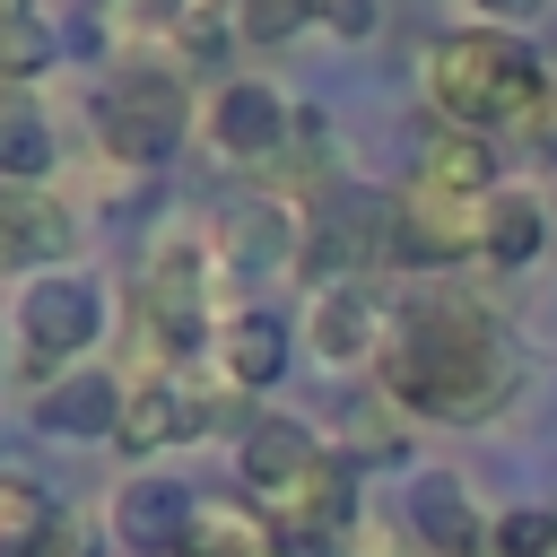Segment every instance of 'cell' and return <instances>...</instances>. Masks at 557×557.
I'll return each mask as SVG.
<instances>
[{"mask_svg":"<svg viewBox=\"0 0 557 557\" xmlns=\"http://www.w3.org/2000/svg\"><path fill=\"white\" fill-rule=\"evenodd\" d=\"M374 366H383V392L409 418H479L513 383V348H505L496 313H479L470 296H418V305H400Z\"/></svg>","mask_w":557,"mask_h":557,"instance_id":"1","label":"cell"},{"mask_svg":"<svg viewBox=\"0 0 557 557\" xmlns=\"http://www.w3.org/2000/svg\"><path fill=\"white\" fill-rule=\"evenodd\" d=\"M548 61L513 35V26H461L426 52V104L444 131H496V122H531L548 96Z\"/></svg>","mask_w":557,"mask_h":557,"instance_id":"2","label":"cell"},{"mask_svg":"<svg viewBox=\"0 0 557 557\" xmlns=\"http://www.w3.org/2000/svg\"><path fill=\"white\" fill-rule=\"evenodd\" d=\"M96 139H104L122 165H165V157L191 139L183 61H122V70L96 87Z\"/></svg>","mask_w":557,"mask_h":557,"instance_id":"3","label":"cell"},{"mask_svg":"<svg viewBox=\"0 0 557 557\" xmlns=\"http://www.w3.org/2000/svg\"><path fill=\"white\" fill-rule=\"evenodd\" d=\"M392 226H400V200H383L366 183H339L331 200H313L296 270L313 287H366L374 270H392Z\"/></svg>","mask_w":557,"mask_h":557,"instance_id":"4","label":"cell"},{"mask_svg":"<svg viewBox=\"0 0 557 557\" xmlns=\"http://www.w3.org/2000/svg\"><path fill=\"white\" fill-rule=\"evenodd\" d=\"M96 339H104V287H96V278L44 270V278L17 287V348H26V366H35L44 383L70 374V366H87Z\"/></svg>","mask_w":557,"mask_h":557,"instance_id":"5","label":"cell"},{"mask_svg":"<svg viewBox=\"0 0 557 557\" xmlns=\"http://www.w3.org/2000/svg\"><path fill=\"white\" fill-rule=\"evenodd\" d=\"M209 261L218 252L200 235H165L148 252V270H139V322H148V339L165 357H191V348L218 339V322H209Z\"/></svg>","mask_w":557,"mask_h":557,"instance_id":"6","label":"cell"},{"mask_svg":"<svg viewBox=\"0 0 557 557\" xmlns=\"http://www.w3.org/2000/svg\"><path fill=\"white\" fill-rule=\"evenodd\" d=\"M296 139V104L270 87V78H226L209 96V148L226 165H278Z\"/></svg>","mask_w":557,"mask_h":557,"instance_id":"7","label":"cell"},{"mask_svg":"<svg viewBox=\"0 0 557 557\" xmlns=\"http://www.w3.org/2000/svg\"><path fill=\"white\" fill-rule=\"evenodd\" d=\"M70 252H78V209L52 200L44 183H0V270L44 278V270H70Z\"/></svg>","mask_w":557,"mask_h":557,"instance_id":"8","label":"cell"},{"mask_svg":"<svg viewBox=\"0 0 557 557\" xmlns=\"http://www.w3.org/2000/svg\"><path fill=\"white\" fill-rule=\"evenodd\" d=\"M209 252H218L226 278H278V270H296L305 226H296L287 200H235V209L209 226Z\"/></svg>","mask_w":557,"mask_h":557,"instance_id":"9","label":"cell"},{"mask_svg":"<svg viewBox=\"0 0 557 557\" xmlns=\"http://www.w3.org/2000/svg\"><path fill=\"white\" fill-rule=\"evenodd\" d=\"M122 409H131V383H113L104 366H70V374H52L35 392V426L61 435V444H113Z\"/></svg>","mask_w":557,"mask_h":557,"instance_id":"10","label":"cell"},{"mask_svg":"<svg viewBox=\"0 0 557 557\" xmlns=\"http://www.w3.org/2000/svg\"><path fill=\"white\" fill-rule=\"evenodd\" d=\"M191 522H200V496H191L183 479H157V470H139V479L113 496V540H122L131 557H183Z\"/></svg>","mask_w":557,"mask_h":557,"instance_id":"11","label":"cell"},{"mask_svg":"<svg viewBox=\"0 0 557 557\" xmlns=\"http://www.w3.org/2000/svg\"><path fill=\"white\" fill-rule=\"evenodd\" d=\"M383 339H392V322H383L374 287H313V305H305V348H313L322 366H366V357H383Z\"/></svg>","mask_w":557,"mask_h":557,"instance_id":"12","label":"cell"},{"mask_svg":"<svg viewBox=\"0 0 557 557\" xmlns=\"http://www.w3.org/2000/svg\"><path fill=\"white\" fill-rule=\"evenodd\" d=\"M409 531H418L435 557H487V522H479L470 487L444 479V470H418V479H409Z\"/></svg>","mask_w":557,"mask_h":557,"instance_id":"13","label":"cell"},{"mask_svg":"<svg viewBox=\"0 0 557 557\" xmlns=\"http://www.w3.org/2000/svg\"><path fill=\"white\" fill-rule=\"evenodd\" d=\"M209 357H218V374H226L235 392H270V383L287 374V322H278V313H261V305H244V313H226V322H218Z\"/></svg>","mask_w":557,"mask_h":557,"instance_id":"14","label":"cell"},{"mask_svg":"<svg viewBox=\"0 0 557 557\" xmlns=\"http://www.w3.org/2000/svg\"><path fill=\"white\" fill-rule=\"evenodd\" d=\"M418 191H444V200H487V191H505V183H496V148H487L479 131H444V122H435V139L418 148Z\"/></svg>","mask_w":557,"mask_h":557,"instance_id":"15","label":"cell"},{"mask_svg":"<svg viewBox=\"0 0 557 557\" xmlns=\"http://www.w3.org/2000/svg\"><path fill=\"white\" fill-rule=\"evenodd\" d=\"M52 165H61L52 113L35 104V87H9L0 78V183H44Z\"/></svg>","mask_w":557,"mask_h":557,"instance_id":"16","label":"cell"},{"mask_svg":"<svg viewBox=\"0 0 557 557\" xmlns=\"http://www.w3.org/2000/svg\"><path fill=\"white\" fill-rule=\"evenodd\" d=\"M548 235H557V226H548V200H531V191H496L487 218H479V261H487V270H522V261H540Z\"/></svg>","mask_w":557,"mask_h":557,"instance_id":"17","label":"cell"},{"mask_svg":"<svg viewBox=\"0 0 557 557\" xmlns=\"http://www.w3.org/2000/svg\"><path fill=\"white\" fill-rule=\"evenodd\" d=\"M52 61H61V26L44 17V0H0V78L35 87Z\"/></svg>","mask_w":557,"mask_h":557,"instance_id":"18","label":"cell"},{"mask_svg":"<svg viewBox=\"0 0 557 557\" xmlns=\"http://www.w3.org/2000/svg\"><path fill=\"white\" fill-rule=\"evenodd\" d=\"M52 513H61V505L44 496V479L0 461V557H26V548L52 531Z\"/></svg>","mask_w":557,"mask_h":557,"instance_id":"19","label":"cell"},{"mask_svg":"<svg viewBox=\"0 0 557 557\" xmlns=\"http://www.w3.org/2000/svg\"><path fill=\"white\" fill-rule=\"evenodd\" d=\"M183 557H278V540H270V522H252V513H235V505H200Z\"/></svg>","mask_w":557,"mask_h":557,"instance_id":"20","label":"cell"},{"mask_svg":"<svg viewBox=\"0 0 557 557\" xmlns=\"http://www.w3.org/2000/svg\"><path fill=\"white\" fill-rule=\"evenodd\" d=\"M322 9L331 0H226V17H235L244 44H296L305 26H322Z\"/></svg>","mask_w":557,"mask_h":557,"instance_id":"21","label":"cell"},{"mask_svg":"<svg viewBox=\"0 0 557 557\" xmlns=\"http://www.w3.org/2000/svg\"><path fill=\"white\" fill-rule=\"evenodd\" d=\"M487 557H557V513L548 505H513L487 522Z\"/></svg>","mask_w":557,"mask_h":557,"instance_id":"22","label":"cell"},{"mask_svg":"<svg viewBox=\"0 0 557 557\" xmlns=\"http://www.w3.org/2000/svg\"><path fill=\"white\" fill-rule=\"evenodd\" d=\"M322 26H331L339 44H366V35L383 26V0H331V9H322Z\"/></svg>","mask_w":557,"mask_h":557,"instance_id":"23","label":"cell"},{"mask_svg":"<svg viewBox=\"0 0 557 557\" xmlns=\"http://www.w3.org/2000/svg\"><path fill=\"white\" fill-rule=\"evenodd\" d=\"M26 557H96V531H87L78 513H52V531H44Z\"/></svg>","mask_w":557,"mask_h":557,"instance_id":"24","label":"cell"},{"mask_svg":"<svg viewBox=\"0 0 557 557\" xmlns=\"http://www.w3.org/2000/svg\"><path fill=\"white\" fill-rule=\"evenodd\" d=\"M191 9H200V0H122V17H131V26H165V35H174Z\"/></svg>","mask_w":557,"mask_h":557,"instance_id":"25","label":"cell"},{"mask_svg":"<svg viewBox=\"0 0 557 557\" xmlns=\"http://www.w3.org/2000/svg\"><path fill=\"white\" fill-rule=\"evenodd\" d=\"M470 9H479L487 26H513V35H522V26H531V17L548 9V0H470Z\"/></svg>","mask_w":557,"mask_h":557,"instance_id":"26","label":"cell"},{"mask_svg":"<svg viewBox=\"0 0 557 557\" xmlns=\"http://www.w3.org/2000/svg\"><path fill=\"white\" fill-rule=\"evenodd\" d=\"M522 131H531V139H540V157L557 165V78H548V96H540V113H531Z\"/></svg>","mask_w":557,"mask_h":557,"instance_id":"27","label":"cell"},{"mask_svg":"<svg viewBox=\"0 0 557 557\" xmlns=\"http://www.w3.org/2000/svg\"><path fill=\"white\" fill-rule=\"evenodd\" d=\"M548 226H557V191H548Z\"/></svg>","mask_w":557,"mask_h":557,"instance_id":"28","label":"cell"}]
</instances>
